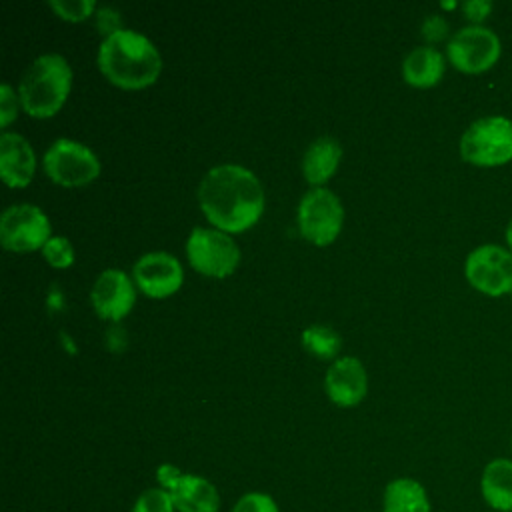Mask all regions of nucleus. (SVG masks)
Here are the masks:
<instances>
[{"label": "nucleus", "instance_id": "f257e3e1", "mask_svg": "<svg viewBox=\"0 0 512 512\" xmlns=\"http://www.w3.org/2000/svg\"><path fill=\"white\" fill-rule=\"evenodd\" d=\"M204 216L222 232L250 228L264 210V192L258 178L244 166L222 164L206 172L198 186Z\"/></svg>", "mask_w": 512, "mask_h": 512}, {"label": "nucleus", "instance_id": "f03ea898", "mask_svg": "<svg viewBox=\"0 0 512 512\" xmlns=\"http://www.w3.org/2000/svg\"><path fill=\"white\" fill-rule=\"evenodd\" d=\"M98 66L112 84L134 90L144 88L158 78L162 58L144 34L118 28L102 40L98 48Z\"/></svg>", "mask_w": 512, "mask_h": 512}, {"label": "nucleus", "instance_id": "7ed1b4c3", "mask_svg": "<svg viewBox=\"0 0 512 512\" xmlns=\"http://www.w3.org/2000/svg\"><path fill=\"white\" fill-rule=\"evenodd\" d=\"M72 84V70L64 56L42 54L24 72L18 96L22 108L36 118L52 116L64 104Z\"/></svg>", "mask_w": 512, "mask_h": 512}, {"label": "nucleus", "instance_id": "20e7f679", "mask_svg": "<svg viewBox=\"0 0 512 512\" xmlns=\"http://www.w3.org/2000/svg\"><path fill=\"white\" fill-rule=\"evenodd\" d=\"M464 162L494 168L512 160V120L506 116H484L474 120L460 138Z\"/></svg>", "mask_w": 512, "mask_h": 512}, {"label": "nucleus", "instance_id": "39448f33", "mask_svg": "<svg viewBox=\"0 0 512 512\" xmlns=\"http://www.w3.org/2000/svg\"><path fill=\"white\" fill-rule=\"evenodd\" d=\"M446 54L456 70L464 74H482L498 62L502 44L494 30L470 24L452 34Z\"/></svg>", "mask_w": 512, "mask_h": 512}, {"label": "nucleus", "instance_id": "423d86ee", "mask_svg": "<svg viewBox=\"0 0 512 512\" xmlns=\"http://www.w3.org/2000/svg\"><path fill=\"white\" fill-rule=\"evenodd\" d=\"M44 172L62 186H82L100 174L98 156L84 144L58 138L50 144L42 158Z\"/></svg>", "mask_w": 512, "mask_h": 512}, {"label": "nucleus", "instance_id": "0eeeda50", "mask_svg": "<svg viewBox=\"0 0 512 512\" xmlns=\"http://www.w3.org/2000/svg\"><path fill=\"white\" fill-rule=\"evenodd\" d=\"M464 274L468 284L486 296L510 294L512 252L500 244H482L466 256Z\"/></svg>", "mask_w": 512, "mask_h": 512}, {"label": "nucleus", "instance_id": "6e6552de", "mask_svg": "<svg viewBox=\"0 0 512 512\" xmlns=\"http://www.w3.org/2000/svg\"><path fill=\"white\" fill-rule=\"evenodd\" d=\"M342 220H344L342 204L338 196L328 188L318 186L308 190L298 204L300 232L312 244H318V246L330 244L338 236L342 228Z\"/></svg>", "mask_w": 512, "mask_h": 512}, {"label": "nucleus", "instance_id": "1a4fd4ad", "mask_svg": "<svg viewBox=\"0 0 512 512\" xmlns=\"http://www.w3.org/2000/svg\"><path fill=\"white\" fill-rule=\"evenodd\" d=\"M186 254L194 270L216 278L228 276L240 260L236 242L214 228H194L186 240Z\"/></svg>", "mask_w": 512, "mask_h": 512}, {"label": "nucleus", "instance_id": "9d476101", "mask_svg": "<svg viewBox=\"0 0 512 512\" xmlns=\"http://www.w3.org/2000/svg\"><path fill=\"white\" fill-rule=\"evenodd\" d=\"M50 238V222L34 204H14L2 212L0 240L2 246L14 252L42 248Z\"/></svg>", "mask_w": 512, "mask_h": 512}, {"label": "nucleus", "instance_id": "9b49d317", "mask_svg": "<svg viewBox=\"0 0 512 512\" xmlns=\"http://www.w3.org/2000/svg\"><path fill=\"white\" fill-rule=\"evenodd\" d=\"M132 274L138 288L152 298H164L176 292L184 278L180 262L168 252H148L140 256Z\"/></svg>", "mask_w": 512, "mask_h": 512}, {"label": "nucleus", "instance_id": "f8f14e48", "mask_svg": "<svg viewBox=\"0 0 512 512\" xmlns=\"http://www.w3.org/2000/svg\"><path fill=\"white\" fill-rule=\"evenodd\" d=\"M90 300L102 318L120 320L130 312L136 300V290L126 272L120 268H108L96 278L90 290Z\"/></svg>", "mask_w": 512, "mask_h": 512}, {"label": "nucleus", "instance_id": "ddd939ff", "mask_svg": "<svg viewBox=\"0 0 512 512\" xmlns=\"http://www.w3.org/2000/svg\"><path fill=\"white\" fill-rule=\"evenodd\" d=\"M366 370L358 358L342 356L326 372V392L338 406H354L366 394Z\"/></svg>", "mask_w": 512, "mask_h": 512}, {"label": "nucleus", "instance_id": "4468645a", "mask_svg": "<svg viewBox=\"0 0 512 512\" xmlns=\"http://www.w3.org/2000/svg\"><path fill=\"white\" fill-rule=\"evenodd\" d=\"M166 490L174 500L176 512H218L220 510V494L216 486L198 474L180 472Z\"/></svg>", "mask_w": 512, "mask_h": 512}, {"label": "nucleus", "instance_id": "2eb2a0df", "mask_svg": "<svg viewBox=\"0 0 512 512\" xmlns=\"http://www.w3.org/2000/svg\"><path fill=\"white\" fill-rule=\"evenodd\" d=\"M34 168H36V156L30 142L16 132H4L0 136L2 180L12 188L26 186L34 176Z\"/></svg>", "mask_w": 512, "mask_h": 512}, {"label": "nucleus", "instance_id": "dca6fc26", "mask_svg": "<svg viewBox=\"0 0 512 512\" xmlns=\"http://www.w3.org/2000/svg\"><path fill=\"white\" fill-rule=\"evenodd\" d=\"M480 494L494 512H512V460H490L480 476Z\"/></svg>", "mask_w": 512, "mask_h": 512}, {"label": "nucleus", "instance_id": "f3484780", "mask_svg": "<svg viewBox=\"0 0 512 512\" xmlns=\"http://www.w3.org/2000/svg\"><path fill=\"white\" fill-rule=\"evenodd\" d=\"M382 512H432L426 488L414 478H394L382 494Z\"/></svg>", "mask_w": 512, "mask_h": 512}, {"label": "nucleus", "instance_id": "a211bd4d", "mask_svg": "<svg viewBox=\"0 0 512 512\" xmlns=\"http://www.w3.org/2000/svg\"><path fill=\"white\" fill-rule=\"evenodd\" d=\"M444 56L432 46L414 48L402 64L404 80L416 88H428L440 82L444 74Z\"/></svg>", "mask_w": 512, "mask_h": 512}, {"label": "nucleus", "instance_id": "6ab92c4d", "mask_svg": "<svg viewBox=\"0 0 512 512\" xmlns=\"http://www.w3.org/2000/svg\"><path fill=\"white\" fill-rule=\"evenodd\" d=\"M340 156H342V150H340L338 140H334L330 136L316 138L308 146V150L304 154V160H302L306 180L310 184L326 182L334 174V170L340 162Z\"/></svg>", "mask_w": 512, "mask_h": 512}, {"label": "nucleus", "instance_id": "aec40b11", "mask_svg": "<svg viewBox=\"0 0 512 512\" xmlns=\"http://www.w3.org/2000/svg\"><path fill=\"white\" fill-rule=\"evenodd\" d=\"M302 344L312 354H316L320 358H330L340 348V336L328 326L314 324L302 332Z\"/></svg>", "mask_w": 512, "mask_h": 512}, {"label": "nucleus", "instance_id": "412c9836", "mask_svg": "<svg viewBox=\"0 0 512 512\" xmlns=\"http://www.w3.org/2000/svg\"><path fill=\"white\" fill-rule=\"evenodd\" d=\"M174 510H176L174 500L170 492L162 486L140 492V496L132 506V512H174Z\"/></svg>", "mask_w": 512, "mask_h": 512}, {"label": "nucleus", "instance_id": "4be33fe9", "mask_svg": "<svg viewBox=\"0 0 512 512\" xmlns=\"http://www.w3.org/2000/svg\"><path fill=\"white\" fill-rule=\"evenodd\" d=\"M42 254L54 268H68L74 262V250L64 236H50L42 246Z\"/></svg>", "mask_w": 512, "mask_h": 512}, {"label": "nucleus", "instance_id": "5701e85b", "mask_svg": "<svg viewBox=\"0 0 512 512\" xmlns=\"http://www.w3.org/2000/svg\"><path fill=\"white\" fill-rule=\"evenodd\" d=\"M230 512H280V508L266 492H246L234 502Z\"/></svg>", "mask_w": 512, "mask_h": 512}, {"label": "nucleus", "instance_id": "b1692460", "mask_svg": "<svg viewBox=\"0 0 512 512\" xmlns=\"http://www.w3.org/2000/svg\"><path fill=\"white\" fill-rule=\"evenodd\" d=\"M48 4L60 18L66 20H84L94 10L92 0H50Z\"/></svg>", "mask_w": 512, "mask_h": 512}, {"label": "nucleus", "instance_id": "393cba45", "mask_svg": "<svg viewBox=\"0 0 512 512\" xmlns=\"http://www.w3.org/2000/svg\"><path fill=\"white\" fill-rule=\"evenodd\" d=\"M462 10H464L466 18L472 24L482 26V20H486L488 14L492 12V2H488V0H468V2L462 4Z\"/></svg>", "mask_w": 512, "mask_h": 512}, {"label": "nucleus", "instance_id": "a878e982", "mask_svg": "<svg viewBox=\"0 0 512 512\" xmlns=\"http://www.w3.org/2000/svg\"><path fill=\"white\" fill-rule=\"evenodd\" d=\"M16 116V96L10 88V84L0 86V122L2 126H8V122Z\"/></svg>", "mask_w": 512, "mask_h": 512}, {"label": "nucleus", "instance_id": "bb28decb", "mask_svg": "<svg viewBox=\"0 0 512 512\" xmlns=\"http://www.w3.org/2000/svg\"><path fill=\"white\" fill-rule=\"evenodd\" d=\"M446 32H448V24H446V20L442 18V16H428L426 18V22H424V26H422V34H424V38H428L430 42H436V40H442L444 36H446Z\"/></svg>", "mask_w": 512, "mask_h": 512}, {"label": "nucleus", "instance_id": "cd10ccee", "mask_svg": "<svg viewBox=\"0 0 512 512\" xmlns=\"http://www.w3.org/2000/svg\"><path fill=\"white\" fill-rule=\"evenodd\" d=\"M504 238H506V248L512 252V218H510V222H508V226H506Z\"/></svg>", "mask_w": 512, "mask_h": 512}, {"label": "nucleus", "instance_id": "c85d7f7f", "mask_svg": "<svg viewBox=\"0 0 512 512\" xmlns=\"http://www.w3.org/2000/svg\"><path fill=\"white\" fill-rule=\"evenodd\" d=\"M510 448H512V440H510Z\"/></svg>", "mask_w": 512, "mask_h": 512}, {"label": "nucleus", "instance_id": "c756f323", "mask_svg": "<svg viewBox=\"0 0 512 512\" xmlns=\"http://www.w3.org/2000/svg\"><path fill=\"white\" fill-rule=\"evenodd\" d=\"M510 298H512V292H510Z\"/></svg>", "mask_w": 512, "mask_h": 512}]
</instances>
